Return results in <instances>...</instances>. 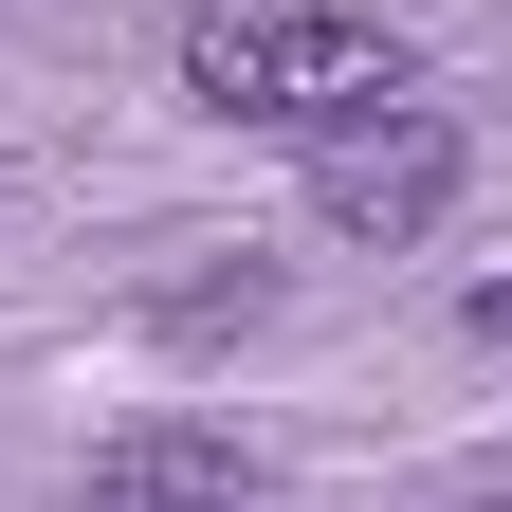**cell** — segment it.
Segmentation results:
<instances>
[{
	"instance_id": "8992f818",
	"label": "cell",
	"mask_w": 512,
	"mask_h": 512,
	"mask_svg": "<svg viewBox=\"0 0 512 512\" xmlns=\"http://www.w3.org/2000/svg\"><path fill=\"white\" fill-rule=\"evenodd\" d=\"M439 512H512V494H439Z\"/></svg>"
},
{
	"instance_id": "7a4b0ae2",
	"label": "cell",
	"mask_w": 512,
	"mask_h": 512,
	"mask_svg": "<svg viewBox=\"0 0 512 512\" xmlns=\"http://www.w3.org/2000/svg\"><path fill=\"white\" fill-rule=\"evenodd\" d=\"M458 183H476V147H458V110H348V128H311V220L330 238H421V220H458Z\"/></svg>"
},
{
	"instance_id": "277c9868",
	"label": "cell",
	"mask_w": 512,
	"mask_h": 512,
	"mask_svg": "<svg viewBox=\"0 0 512 512\" xmlns=\"http://www.w3.org/2000/svg\"><path fill=\"white\" fill-rule=\"evenodd\" d=\"M256 311H275V275H183V293H165V330H183V348H220V330H256Z\"/></svg>"
},
{
	"instance_id": "5b68a950",
	"label": "cell",
	"mask_w": 512,
	"mask_h": 512,
	"mask_svg": "<svg viewBox=\"0 0 512 512\" xmlns=\"http://www.w3.org/2000/svg\"><path fill=\"white\" fill-rule=\"evenodd\" d=\"M476 348H494V366H512V275H476Z\"/></svg>"
},
{
	"instance_id": "3957f363",
	"label": "cell",
	"mask_w": 512,
	"mask_h": 512,
	"mask_svg": "<svg viewBox=\"0 0 512 512\" xmlns=\"http://www.w3.org/2000/svg\"><path fill=\"white\" fill-rule=\"evenodd\" d=\"M92 512H256V458L220 421H128L92 439Z\"/></svg>"
},
{
	"instance_id": "6da1fadb",
	"label": "cell",
	"mask_w": 512,
	"mask_h": 512,
	"mask_svg": "<svg viewBox=\"0 0 512 512\" xmlns=\"http://www.w3.org/2000/svg\"><path fill=\"white\" fill-rule=\"evenodd\" d=\"M183 92L238 128H348L403 92V19H348V0H238V19L183 37Z\"/></svg>"
}]
</instances>
